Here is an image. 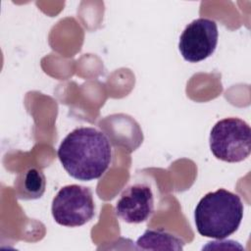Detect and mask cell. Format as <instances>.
<instances>
[{
  "mask_svg": "<svg viewBox=\"0 0 251 251\" xmlns=\"http://www.w3.org/2000/svg\"><path fill=\"white\" fill-rule=\"evenodd\" d=\"M58 158L74 178L88 181L101 177L112 161V145L105 133L92 126L72 130L61 142Z\"/></svg>",
  "mask_w": 251,
  "mask_h": 251,
  "instance_id": "cell-1",
  "label": "cell"
},
{
  "mask_svg": "<svg viewBox=\"0 0 251 251\" xmlns=\"http://www.w3.org/2000/svg\"><path fill=\"white\" fill-rule=\"evenodd\" d=\"M243 210L237 194L224 188L209 192L200 199L194 211L197 231L202 236L220 240L228 237L238 229Z\"/></svg>",
  "mask_w": 251,
  "mask_h": 251,
  "instance_id": "cell-2",
  "label": "cell"
},
{
  "mask_svg": "<svg viewBox=\"0 0 251 251\" xmlns=\"http://www.w3.org/2000/svg\"><path fill=\"white\" fill-rule=\"evenodd\" d=\"M209 143L217 159L227 163L241 162L251 152V128L241 119H223L212 127Z\"/></svg>",
  "mask_w": 251,
  "mask_h": 251,
  "instance_id": "cell-3",
  "label": "cell"
},
{
  "mask_svg": "<svg viewBox=\"0 0 251 251\" xmlns=\"http://www.w3.org/2000/svg\"><path fill=\"white\" fill-rule=\"evenodd\" d=\"M51 212L61 226L75 227L88 223L95 216V204L88 187L70 184L62 187L53 198Z\"/></svg>",
  "mask_w": 251,
  "mask_h": 251,
  "instance_id": "cell-4",
  "label": "cell"
},
{
  "mask_svg": "<svg viewBox=\"0 0 251 251\" xmlns=\"http://www.w3.org/2000/svg\"><path fill=\"white\" fill-rule=\"evenodd\" d=\"M219 38L217 23L207 18H198L188 24L180 34L178 49L182 58L197 63L209 58L216 50Z\"/></svg>",
  "mask_w": 251,
  "mask_h": 251,
  "instance_id": "cell-5",
  "label": "cell"
},
{
  "mask_svg": "<svg viewBox=\"0 0 251 251\" xmlns=\"http://www.w3.org/2000/svg\"><path fill=\"white\" fill-rule=\"evenodd\" d=\"M156 210V197L152 186L144 181H134L120 195L116 215L125 223L140 224L149 220Z\"/></svg>",
  "mask_w": 251,
  "mask_h": 251,
  "instance_id": "cell-6",
  "label": "cell"
},
{
  "mask_svg": "<svg viewBox=\"0 0 251 251\" xmlns=\"http://www.w3.org/2000/svg\"><path fill=\"white\" fill-rule=\"evenodd\" d=\"M46 178L36 168H29L21 173L15 180V191L19 199L33 200L40 198L45 192Z\"/></svg>",
  "mask_w": 251,
  "mask_h": 251,
  "instance_id": "cell-7",
  "label": "cell"
},
{
  "mask_svg": "<svg viewBox=\"0 0 251 251\" xmlns=\"http://www.w3.org/2000/svg\"><path fill=\"white\" fill-rule=\"evenodd\" d=\"M135 244L140 250H182L184 241L164 229H146Z\"/></svg>",
  "mask_w": 251,
  "mask_h": 251,
  "instance_id": "cell-8",
  "label": "cell"
}]
</instances>
